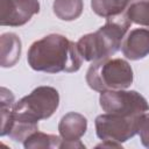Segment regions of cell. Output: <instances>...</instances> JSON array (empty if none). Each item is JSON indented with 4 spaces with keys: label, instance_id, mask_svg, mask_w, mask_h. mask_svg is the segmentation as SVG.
<instances>
[{
    "label": "cell",
    "instance_id": "cell-1",
    "mask_svg": "<svg viewBox=\"0 0 149 149\" xmlns=\"http://www.w3.org/2000/svg\"><path fill=\"white\" fill-rule=\"evenodd\" d=\"M58 92L52 87L41 86L22 98L9 111L8 135L15 141H23V135L37 130V121L49 118L58 106Z\"/></svg>",
    "mask_w": 149,
    "mask_h": 149
},
{
    "label": "cell",
    "instance_id": "cell-2",
    "mask_svg": "<svg viewBox=\"0 0 149 149\" xmlns=\"http://www.w3.org/2000/svg\"><path fill=\"white\" fill-rule=\"evenodd\" d=\"M83 57L74 44L65 36L52 34L34 42L28 51V63L31 69L49 73L74 72Z\"/></svg>",
    "mask_w": 149,
    "mask_h": 149
},
{
    "label": "cell",
    "instance_id": "cell-3",
    "mask_svg": "<svg viewBox=\"0 0 149 149\" xmlns=\"http://www.w3.org/2000/svg\"><path fill=\"white\" fill-rule=\"evenodd\" d=\"M130 21L123 13L106 17V24L98 31L83 36L78 43V50L86 61H100L115 54L123 40Z\"/></svg>",
    "mask_w": 149,
    "mask_h": 149
},
{
    "label": "cell",
    "instance_id": "cell-4",
    "mask_svg": "<svg viewBox=\"0 0 149 149\" xmlns=\"http://www.w3.org/2000/svg\"><path fill=\"white\" fill-rule=\"evenodd\" d=\"M91 88L95 91L120 90L128 87L133 81V71L122 59H100L94 62L86 76Z\"/></svg>",
    "mask_w": 149,
    "mask_h": 149
},
{
    "label": "cell",
    "instance_id": "cell-5",
    "mask_svg": "<svg viewBox=\"0 0 149 149\" xmlns=\"http://www.w3.org/2000/svg\"><path fill=\"white\" fill-rule=\"evenodd\" d=\"M100 105L104 111L121 116H141L149 109L146 99L135 91L104 92L100 95Z\"/></svg>",
    "mask_w": 149,
    "mask_h": 149
},
{
    "label": "cell",
    "instance_id": "cell-6",
    "mask_svg": "<svg viewBox=\"0 0 149 149\" xmlns=\"http://www.w3.org/2000/svg\"><path fill=\"white\" fill-rule=\"evenodd\" d=\"M141 116H121L116 114H104L97 118V134L100 139L105 140H116L127 141L137 133L139 121Z\"/></svg>",
    "mask_w": 149,
    "mask_h": 149
},
{
    "label": "cell",
    "instance_id": "cell-7",
    "mask_svg": "<svg viewBox=\"0 0 149 149\" xmlns=\"http://www.w3.org/2000/svg\"><path fill=\"white\" fill-rule=\"evenodd\" d=\"M9 9H1V24L21 26L38 12L37 0H2Z\"/></svg>",
    "mask_w": 149,
    "mask_h": 149
},
{
    "label": "cell",
    "instance_id": "cell-8",
    "mask_svg": "<svg viewBox=\"0 0 149 149\" xmlns=\"http://www.w3.org/2000/svg\"><path fill=\"white\" fill-rule=\"evenodd\" d=\"M123 54L130 59H139L149 52V31L135 29L128 34L122 43Z\"/></svg>",
    "mask_w": 149,
    "mask_h": 149
},
{
    "label": "cell",
    "instance_id": "cell-9",
    "mask_svg": "<svg viewBox=\"0 0 149 149\" xmlns=\"http://www.w3.org/2000/svg\"><path fill=\"white\" fill-rule=\"evenodd\" d=\"M125 14L130 22L149 26V0H129Z\"/></svg>",
    "mask_w": 149,
    "mask_h": 149
},
{
    "label": "cell",
    "instance_id": "cell-10",
    "mask_svg": "<svg viewBox=\"0 0 149 149\" xmlns=\"http://www.w3.org/2000/svg\"><path fill=\"white\" fill-rule=\"evenodd\" d=\"M129 0H92L93 10L105 17L119 15L125 12Z\"/></svg>",
    "mask_w": 149,
    "mask_h": 149
}]
</instances>
